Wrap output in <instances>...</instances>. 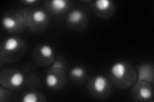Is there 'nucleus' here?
Instances as JSON below:
<instances>
[{"mask_svg": "<svg viewBox=\"0 0 154 102\" xmlns=\"http://www.w3.org/2000/svg\"><path fill=\"white\" fill-rule=\"evenodd\" d=\"M84 17V13L80 10H75L72 11L68 16V21L71 24H77L80 22Z\"/></svg>", "mask_w": 154, "mask_h": 102, "instance_id": "5", "label": "nucleus"}, {"mask_svg": "<svg viewBox=\"0 0 154 102\" xmlns=\"http://www.w3.org/2000/svg\"><path fill=\"white\" fill-rule=\"evenodd\" d=\"M23 101L24 102H37L38 101L37 96L34 93H28L24 96Z\"/></svg>", "mask_w": 154, "mask_h": 102, "instance_id": "14", "label": "nucleus"}, {"mask_svg": "<svg viewBox=\"0 0 154 102\" xmlns=\"http://www.w3.org/2000/svg\"><path fill=\"white\" fill-rule=\"evenodd\" d=\"M71 74L76 78H82L85 75V70L80 66L75 67L71 71Z\"/></svg>", "mask_w": 154, "mask_h": 102, "instance_id": "12", "label": "nucleus"}, {"mask_svg": "<svg viewBox=\"0 0 154 102\" xmlns=\"http://www.w3.org/2000/svg\"><path fill=\"white\" fill-rule=\"evenodd\" d=\"M107 79H105V77L101 75H98L95 77L93 83V87L94 90L96 92H98L99 93H103L106 89V87H107Z\"/></svg>", "mask_w": 154, "mask_h": 102, "instance_id": "2", "label": "nucleus"}, {"mask_svg": "<svg viewBox=\"0 0 154 102\" xmlns=\"http://www.w3.org/2000/svg\"><path fill=\"white\" fill-rule=\"evenodd\" d=\"M59 80L56 75L54 74H48L46 77V83L50 87H54L57 85Z\"/></svg>", "mask_w": 154, "mask_h": 102, "instance_id": "10", "label": "nucleus"}, {"mask_svg": "<svg viewBox=\"0 0 154 102\" xmlns=\"http://www.w3.org/2000/svg\"><path fill=\"white\" fill-rule=\"evenodd\" d=\"M47 17L46 13L42 10H36L33 13L32 19L34 22L37 23L43 22Z\"/></svg>", "mask_w": 154, "mask_h": 102, "instance_id": "7", "label": "nucleus"}, {"mask_svg": "<svg viewBox=\"0 0 154 102\" xmlns=\"http://www.w3.org/2000/svg\"><path fill=\"white\" fill-rule=\"evenodd\" d=\"M40 53L43 57H50L52 56L54 51H53V48L50 45H45L41 47Z\"/></svg>", "mask_w": 154, "mask_h": 102, "instance_id": "11", "label": "nucleus"}, {"mask_svg": "<svg viewBox=\"0 0 154 102\" xmlns=\"http://www.w3.org/2000/svg\"><path fill=\"white\" fill-rule=\"evenodd\" d=\"M19 46V42L16 38H9L5 42L4 48L9 52H13L17 49Z\"/></svg>", "mask_w": 154, "mask_h": 102, "instance_id": "3", "label": "nucleus"}, {"mask_svg": "<svg viewBox=\"0 0 154 102\" xmlns=\"http://www.w3.org/2000/svg\"><path fill=\"white\" fill-rule=\"evenodd\" d=\"M51 6L55 11L60 12L67 7V3L65 0H53L51 2Z\"/></svg>", "mask_w": 154, "mask_h": 102, "instance_id": "6", "label": "nucleus"}, {"mask_svg": "<svg viewBox=\"0 0 154 102\" xmlns=\"http://www.w3.org/2000/svg\"><path fill=\"white\" fill-rule=\"evenodd\" d=\"M126 66L121 62L115 63L111 68L112 74L118 79H123L126 74Z\"/></svg>", "mask_w": 154, "mask_h": 102, "instance_id": "1", "label": "nucleus"}, {"mask_svg": "<svg viewBox=\"0 0 154 102\" xmlns=\"http://www.w3.org/2000/svg\"><path fill=\"white\" fill-rule=\"evenodd\" d=\"M25 80V77L23 74L20 72H16L12 75L10 79V83L15 87H18L22 86Z\"/></svg>", "mask_w": 154, "mask_h": 102, "instance_id": "4", "label": "nucleus"}, {"mask_svg": "<svg viewBox=\"0 0 154 102\" xmlns=\"http://www.w3.org/2000/svg\"><path fill=\"white\" fill-rule=\"evenodd\" d=\"M139 95L144 100L150 99L152 96V91L147 87H141L139 89Z\"/></svg>", "mask_w": 154, "mask_h": 102, "instance_id": "13", "label": "nucleus"}, {"mask_svg": "<svg viewBox=\"0 0 154 102\" xmlns=\"http://www.w3.org/2000/svg\"><path fill=\"white\" fill-rule=\"evenodd\" d=\"M96 8L101 11H105L111 6V1L110 0H97L95 2Z\"/></svg>", "mask_w": 154, "mask_h": 102, "instance_id": "8", "label": "nucleus"}, {"mask_svg": "<svg viewBox=\"0 0 154 102\" xmlns=\"http://www.w3.org/2000/svg\"><path fill=\"white\" fill-rule=\"evenodd\" d=\"M37 1L36 0H26L25 2L28 3H35Z\"/></svg>", "mask_w": 154, "mask_h": 102, "instance_id": "15", "label": "nucleus"}, {"mask_svg": "<svg viewBox=\"0 0 154 102\" xmlns=\"http://www.w3.org/2000/svg\"><path fill=\"white\" fill-rule=\"evenodd\" d=\"M3 26L7 30H11L16 27L17 22L14 18L11 17H5L3 19Z\"/></svg>", "mask_w": 154, "mask_h": 102, "instance_id": "9", "label": "nucleus"}]
</instances>
